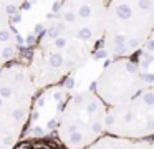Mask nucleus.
<instances>
[{"label":"nucleus","instance_id":"f257e3e1","mask_svg":"<svg viewBox=\"0 0 154 149\" xmlns=\"http://www.w3.org/2000/svg\"><path fill=\"white\" fill-rule=\"evenodd\" d=\"M106 0H63L48 20L28 63L37 89L48 88L83 66L103 42Z\"/></svg>","mask_w":154,"mask_h":149},{"label":"nucleus","instance_id":"f03ea898","mask_svg":"<svg viewBox=\"0 0 154 149\" xmlns=\"http://www.w3.org/2000/svg\"><path fill=\"white\" fill-rule=\"evenodd\" d=\"M154 32V0H108L103 48L111 58H133Z\"/></svg>","mask_w":154,"mask_h":149},{"label":"nucleus","instance_id":"7ed1b4c3","mask_svg":"<svg viewBox=\"0 0 154 149\" xmlns=\"http://www.w3.org/2000/svg\"><path fill=\"white\" fill-rule=\"evenodd\" d=\"M37 91L28 65L12 63L0 71V149H15L22 141Z\"/></svg>","mask_w":154,"mask_h":149},{"label":"nucleus","instance_id":"20e7f679","mask_svg":"<svg viewBox=\"0 0 154 149\" xmlns=\"http://www.w3.org/2000/svg\"><path fill=\"white\" fill-rule=\"evenodd\" d=\"M108 106L94 89H81L66 99L57 121V139L66 149H86L106 134Z\"/></svg>","mask_w":154,"mask_h":149},{"label":"nucleus","instance_id":"39448f33","mask_svg":"<svg viewBox=\"0 0 154 149\" xmlns=\"http://www.w3.org/2000/svg\"><path fill=\"white\" fill-rule=\"evenodd\" d=\"M151 85H154V75L143 71L137 61L133 58H114L100 73L93 89L108 108H114Z\"/></svg>","mask_w":154,"mask_h":149},{"label":"nucleus","instance_id":"423d86ee","mask_svg":"<svg viewBox=\"0 0 154 149\" xmlns=\"http://www.w3.org/2000/svg\"><path fill=\"white\" fill-rule=\"evenodd\" d=\"M106 134L128 139L154 138V85L144 88L124 104L108 108Z\"/></svg>","mask_w":154,"mask_h":149},{"label":"nucleus","instance_id":"0eeeda50","mask_svg":"<svg viewBox=\"0 0 154 149\" xmlns=\"http://www.w3.org/2000/svg\"><path fill=\"white\" fill-rule=\"evenodd\" d=\"M86 149H154V141L149 139H128L104 134Z\"/></svg>","mask_w":154,"mask_h":149},{"label":"nucleus","instance_id":"6e6552de","mask_svg":"<svg viewBox=\"0 0 154 149\" xmlns=\"http://www.w3.org/2000/svg\"><path fill=\"white\" fill-rule=\"evenodd\" d=\"M23 3L25 0H0V25H12V18Z\"/></svg>","mask_w":154,"mask_h":149},{"label":"nucleus","instance_id":"1a4fd4ad","mask_svg":"<svg viewBox=\"0 0 154 149\" xmlns=\"http://www.w3.org/2000/svg\"><path fill=\"white\" fill-rule=\"evenodd\" d=\"M15 149H66L58 139H30Z\"/></svg>","mask_w":154,"mask_h":149}]
</instances>
